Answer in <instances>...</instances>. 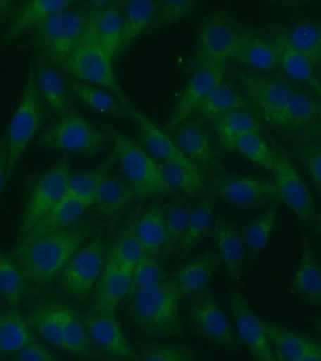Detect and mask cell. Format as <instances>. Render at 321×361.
<instances>
[{
	"mask_svg": "<svg viewBox=\"0 0 321 361\" xmlns=\"http://www.w3.org/2000/svg\"><path fill=\"white\" fill-rule=\"evenodd\" d=\"M94 233V225L78 221L72 227L25 245H17L11 255L25 281L44 286L58 276L68 262Z\"/></svg>",
	"mask_w": 321,
	"mask_h": 361,
	"instance_id": "cell-1",
	"label": "cell"
},
{
	"mask_svg": "<svg viewBox=\"0 0 321 361\" xmlns=\"http://www.w3.org/2000/svg\"><path fill=\"white\" fill-rule=\"evenodd\" d=\"M128 299L129 319L144 335L160 338L184 336L180 296L169 278L156 286L132 293Z\"/></svg>",
	"mask_w": 321,
	"mask_h": 361,
	"instance_id": "cell-2",
	"label": "cell"
},
{
	"mask_svg": "<svg viewBox=\"0 0 321 361\" xmlns=\"http://www.w3.org/2000/svg\"><path fill=\"white\" fill-rule=\"evenodd\" d=\"M90 17L89 7H70L48 16L32 30L31 42L39 58L61 68L80 44Z\"/></svg>",
	"mask_w": 321,
	"mask_h": 361,
	"instance_id": "cell-3",
	"label": "cell"
},
{
	"mask_svg": "<svg viewBox=\"0 0 321 361\" xmlns=\"http://www.w3.org/2000/svg\"><path fill=\"white\" fill-rule=\"evenodd\" d=\"M113 154L118 161L124 180L134 188L137 197L149 199L170 193L159 164L134 141L109 127Z\"/></svg>",
	"mask_w": 321,
	"mask_h": 361,
	"instance_id": "cell-4",
	"label": "cell"
},
{
	"mask_svg": "<svg viewBox=\"0 0 321 361\" xmlns=\"http://www.w3.org/2000/svg\"><path fill=\"white\" fill-rule=\"evenodd\" d=\"M44 121V99L37 86L32 64L30 63L21 99L8 124L5 137L8 149V179L38 134Z\"/></svg>",
	"mask_w": 321,
	"mask_h": 361,
	"instance_id": "cell-5",
	"label": "cell"
},
{
	"mask_svg": "<svg viewBox=\"0 0 321 361\" xmlns=\"http://www.w3.org/2000/svg\"><path fill=\"white\" fill-rule=\"evenodd\" d=\"M112 61L98 44L90 11L89 25L83 39L61 69L73 75L77 81L109 90L127 106H132L118 83Z\"/></svg>",
	"mask_w": 321,
	"mask_h": 361,
	"instance_id": "cell-6",
	"label": "cell"
},
{
	"mask_svg": "<svg viewBox=\"0 0 321 361\" xmlns=\"http://www.w3.org/2000/svg\"><path fill=\"white\" fill-rule=\"evenodd\" d=\"M106 143V135L73 110L45 129L36 140L42 148L90 157L100 154Z\"/></svg>",
	"mask_w": 321,
	"mask_h": 361,
	"instance_id": "cell-7",
	"label": "cell"
},
{
	"mask_svg": "<svg viewBox=\"0 0 321 361\" xmlns=\"http://www.w3.org/2000/svg\"><path fill=\"white\" fill-rule=\"evenodd\" d=\"M72 171L66 157L42 172L28 194L16 237V244L48 213L56 207L69 190Z\"/></svg>",
	"mask_w": 321,
	"mask_h": 361,
	"instance_id": "cell-8",
	"label": "cell"
},
{
	"mask_svg": "<svg viewBox=\"0 0 321 361\" xmlns=\"http://www.w3.org/2000/svg\"><path fill=\"white\" fill-rule=\"evenodd\" d=\"M106 264V251L101 236L93 237L79 248L59 274L62 289L77 301L86 300L97 284Z\"/></svg>",
	"mask_w": 321,
	"mask_h": 361,
	"instance_id": "cell-9",
	"label": "cell"
},
{
	"mask_svg": "<svg viewBox=\"0 0 321 361\" xmlns=\"http://www.w3.org/2000/svg\"><path fill=\"white\" fill-rule=\"evenodd\" d=\"M189 318L191 327L200 337L222 348L235 347L238 341L235 330L217 303L210 288H205L191 299Z\"/></svg>",
	"mask_w": 321,
	"mask_h": 361,
	"instance_id": "cell-10",
	"label": "cell"
},
{
	"mask_svg": "<svg viewBox=\"0 0 321 361\" xmlns=\"http://www.w3.org/2000/svg\"><path fill=\"white\" fill-rule=\"evenodd\" d=\"M227 67V63L199 64L172 110L165 126L168 131H173L199 109L205 99L225 80Z\"/></svg>",
	"mask_w": 321,
	"mask_h": 361,
	"instance_id": "cell-11",
	"label": "cell"
},
{
	"mask_svg": "<svg viewBox=\"0 0 321 361\" xmlns=\"http://www.w3.org/2000/svg\"><path fill=\"white\" fill-rule=\"evenodd\" d=\"M93 345L122 361H137L138 357L118 323L115 312L95 303L84 317Z\"/></svg>",
	"mask_w": 321,
	"mask_h": 361,
	"instance_id": "cell-12",
	"label": "cell"
},
{
	"mask_svg": "<svg viewBox=\"0 0 321 361\" xmlns=\"http://www.w3.org/2000/svg\"><path fill=\"white\" fill-rule=\"evenodd\" d=\"M213 188L222 202L239 210H251L279 200L275 183L258 177L230 175L217 179Z\"/></svg>",
	"mask_w": 321,
	"mask_h": 361,
	"instance_id": "cell-13",
	"label": "cell"
},
{
	"mask_svg": "<svg viewBox=\"0 0 321 361\" xmlns=\"http://www.w3.org/2000/svg\"><path fill=\"white\" fill-rule=\"evenodd\" d=\"M272 172L279 200L284 203L301 222L312 227L317 217L314 197L294 165L286 155L277 154Z\"/></svg>",
	"mask_w": 321,
	"mask_h": 361,
	"instance_id": "cell-14",
	"label": "cell"
},
{
	"mask_svg": "<svg viewBox=\"0 0 321 361\" xmlns=\"http://www.w3.org/2000/svg\"><path fill=\"white\" fill-rule=\"evenodd\" d=\"M238 78L247 101L272 123L296 90L283 79L259 73L241 72Z\"/></svg>",
	"mask_w": 321,
	"mask_h": 361,
	"instance_id": "cell-15",
	"label": "cell"
},
{
	"mask_svg": "<svg viewBox=\"0 0 321 361\" xmlns=\"http://www.w3.org/2000/svg\"><path fill=\"white\" fill-rule=\"evenodd\" d=\"M229 305L237 338L249 349L256 361H276L265 331L263 321L253 312L246 298L235 287L229 289Z\"/></svg>",
	"mask_w": 321,
	"mask_h": 361,
	"instance_id": "cell-16",
	"label": "cell"
},
{
	"mask_svg": "<svg viewBox=\"0 0 321 361\" xmlns=\"http://www.w3.org/2000/svg\"><path fill=\"white\" fill-rule=\"evenodd\" d=\"M244 36L225 16L210 17L199 30L197 39L199 64H227L231 59H235Z\"/></svg>",
	"mask_w": 321,
	"mask_h": 361,
	"instance_id": "cell-17",
	"label": "cell"
},
{
	"mask_svg": "<svg viewBox=\"0 0 321 361\" xmlns=\"http://www.w3.org/2000/svg\"><path fill=\"white\" fill-rule=\"evenodd\" d=\"M213 234L218 255L221 257L231 281L241 278L247 261L244 231L238 224L218 216L214 219Z\"/></svg>",
	"mask_w": 321,
	"mask_h": 361,
	"instance_id": "cell-18",
	"label": "cell"
},
{
	"mask_svg": "<svg viewBox=\"0 0 321 361\" xmlns=\"http://www.w3.org/2000/svg\"><path fill=\"white\" fill-rule=\"evenodd\" d=\"M128 112L130 118L134 121L137 126L146 152L156 162L180 164L189 168L199 169L180 152L173 138L169 137L142 112L132 106L129 107Z\"/></svg>",
	"mask_w": 321,
	"mask_h": 361,
	"instance_id": "cell-19",
	"label": "cell"
},
{
	"mask_svg": "<svg viewBox=\"0 0 321 361\" xmlns=\"http://www.w3.org/2000/svg\"><path fill=\"white\" fill-rule=\"evenodd\" d=\"M92 203L67 194V196L46 214L24 237L17 245H25L51 234L66 230L80 221Z\"/></svg>",
	"mask_w": 321,
	"mask_h": 361,
	"instance_id": "cell-20",
	"label": "cell"
},
{
	"mask_svg": "<svg viewBox=\"0 0 321 361\" xmlns=\"http://www.w3.org/2000/svg\"><path fill=\"white\" fill-rule=\"evenodd\" d=\"M89 6L98 44L113 61L120 51L123 36L120 2L93 1Z\"/></svg>",
	"mask_w": 321,
	"mask_h": 361,
	"instance_id": "cell-21",
	"label": "cell"
},
{
	"mask_svg": "<svg viewBox=\"0 0 321 361\" xmlns=\"http://www.w3.org/2000/svg\"><path fill=\"white\" fill-rule=\"evenodd\" d=\"M42 99L59 118L70 111V86L58 67L36 56L30 62Z\"/></svg>",
	"mask_w": 321,
	"mask_h": 361,
	"instance_id": "cell-22",
	"label": "cell"
},
{
	"mask_svg": "<svg viewBox=\"0 0 321 361\" xmlns=\"http://www.w3.org/2000/svg\"><path fill=\"white\" fill-rule=\"evenodd\" d=\"M291 290L306 304L321 305V262L306 234H301V259Z\"/></svg>",
	"mask_w": 321,
	"mask_h": 361,
	"instance_id": "cell-23",
	"label": "cell"
},
{
	"mask_svg": "<svg viewBox=\"0 0 321 361\" xmlns=\"http://www.w3.org/2000/svg\"><path fill=\"white\" fill-rule=\"evenodd\" d=\"M75 4V1H70V0H64V1L34 0V1L20 2L10 24L3 33L2 44L8 47L15 42L25 31L32 30L48 16L73 7Z\"/></svg>",
	"mask_w": 321,
	"mask_h": 361,
	"instance_id": "cell-24",
	"label": "cell"
},
{
	"mask_svg": "<svg viewBox=\"0 0 321 361\" xmlns=\"http://www.w3.org/2000/svg\"><path fill=\"white\" fill-rule=\"evenodd\" d=\"M218 262V254L213 250L207 251L182 265L169 281L180 298L199 293L208 287Z\"/></svg>",
	"mask_w": 321,
	"mask_h": 361,
	"instance_id": "cell-25",
	"label": "cell"
},
{
	"mask_svg": "<svg viewBox=\"0 0 321 361\" xmlns=\"http://www.w3.org/2000/svg\"><path fill=\"white\" fill-rule=\"evenodd\" d=\"M177 149L196 168H211L215 163L214 149L207 132L194 121H185L175 129Z\"/></svg>",
	"mask_w": 321,
	"mask_h": 361,
	"instance_id": "cell-26",
	"label": "cell"
},
{
	"mask_svg": "<svg viewBox=\"0 0 321 361\" xmlns=\"http://www.w3.org/2000/svg\"><path fill=\"white\" fill-rule=\"evenodd\" d=\"M272 42L277 52L279 66L287 75L306 85L321 98V82L315 75L314 65L292 47L284 33H276Z\"/></svg>",
	"mask_w": 321,
	"mask_h": 361,
	"instance_id": "cell-27",
	"label": "cell"
},
{
	"mask_svg": "<svg viewBox=\"0 0 321 361\" xmlns=\"http://www.w3.org/2000/svg\"><path fill=\"white\" fill-rule=\"evenodd\" d=\"M58 310L63 334L62 350L82 360H94L97 352L90 341L84 318L69 305L62 302H58Z\"/></svg>",
	"mask_w": 321,
	"mask_h": 361,
	"instance_id": "cell-28",
	"label": "cell"
},
{
	"mask_svg": "<svg viewBox=\"0 0 321 361\" xmlns=\"http://www.w3.org/2000/svg\"><path fill=\"white\" fill-rule=\"evenodd\" d=\"M132 271L123 269L106 261L96 286L95 303L117 312L121 302L131 292Z\"/></svg>",
	"mask_w": 321,
	"mask_h": 361,
	"instance_id": "cell-29",
	"label": "cell"
},
{
	"mask_svg": "<svg viewBox=\"0 0 321 361\" xmlns=\"http://www.w3.org/2000/svg\"><path fill=\"white\" fill-rule=\"evenodd\" d=\"M36 341L32 327L19 312L10 309L0 312V357L14 355Z\"/></svg>",
	"mask_w": 321,
	"mask_h": 361,
	"instance_id": "cell-30",
	"label": "cell"
},
{
	"mask_svg": "<svg viewBox=\"0 0 321 361\" xmlns=\"http://www.w3.org/2000/svg\"><path fill=\"white\" fill-rule=\"evenodd\" d=\"M70 90L87 107L99 114L120 118H129V107L111 92L95 85L73 80Z\"/></svg>",
	"mask_w": 321,
	"mask_h": 361,
	"instance_id": "cell-31",
	"label": "cell"
},
{
	"mask_svg": "<svg viewBox=\"0 0 321 361\" xmlns=\"http://www.w3.org/2000/svg\"><path fill=\"white\" fill-rule=\"evenodd\" d=\"M159 7V2L137 0L120 2L123 36L118 54L122 53L143 31L148 30Z\"/></svg>",
	"mask_w": 321,
	"mask_h": 361,
	"instance_id": "cell-32",
	"label": "cell"
},
{
	"mask_svg": "<svg viewBox=\"0 0 321 361\" xmlns=\"http://www.w3.org/2000/svg\"><path fill=\"white\" fill-rule=\"evenodd\" d=\"M137 194L127 180L107 173L96 191L93 205L101 214L111 216L122 210Z\"/></svg>",
	"mask_w": 321,
	"mask_h": 361,
	"instance_id": "cell-33",
	"label": "cell"
},
{
	"mask_svg": "<svg viewBox=\"0 0 321 361\" xmlns=\"http://www.w3.org/2000/svg\"><path fill=\"white\" fill-rule=\"evenodd\" d=\"M135 233L146 253L159 257L165 239V211L155 204L144 211L135 222Z\"/></svg>",
	"mask_w": 321,
	"mask_h": 361,
	"instance_id": "cell-34",
	"label": "cell"
},
{
	"mask_svg": "<svg viewBox=\"0 0 321 361\" xmlns=\"http://www.w3.org/2000/svg\"><path fill=\"white\" fill-rule=\"evenodd\" d=\"M217 137L227 151L233 152L236 143L244 135L259 132L260 124L256 116L248 109L228 113L214 121Z\"/></svg>",
	"mask_w": 321,
	"mask_h": 361,
	"instance_id": "cell-35",
	"label": "cell"
},
{
	"mask_svg": "<svg viewBox=\"0 0 321 361\" xmlns=\"http://www.w3.org/2000/svg\"><path fill=\"white\" fill-rule=\"evenodd\" d=\"M263 324L270 344L275 347V351L283 355L287 361L303 360L320 343L275 323L263 321Z\"/></svg>",
	"mask_w": 321,
	"mask_h": 361,
	"instance_id": "cell-36",
	"label": "cell"
},
{
	"mask_svg": "<svg viewBox=\"0 0 321 361\" xmlns=\"http://www.w3.org/2000/svg\"><path fill=\"white\" fill-rule=\"evenodd\" d=\"M281 202L277 200L270 203L269 208L256 217L244 231L245 245L247 250V261L253 264L259 254L266 248L275 231L277 221Z\"/></svg>",
	"mask_w": 321,
	"mask_h": 361,
	"instance_id": "cell-37",
	"label": "cell"
},
{
	"mask_svg": "<svg viewBox=\"0 0 321 361\" xmlns=\"http://www.w3.org/2000/svg\"><path fill=\"white\" fill-rule=\"evenodd\" d=\"M248 104L245 96L224 80L205 99L199 110L203 117L215 121L228 113L247 109Z\"/></svg>",
	"mask_w": 321,
	"mask_h": 361,
	"instance_id": "cell-38",
	"label": "cell"
},
{
	"mask_svg": "<svg viewBox=\"0 0 321 361\" xmlns=\"http://www.w3.org/2000/svg\"><path fill=\"white\" fill-rule=\"evenodd\" d=\"M214 219H214L213 200L204 199L194 206L187 228L177 247L180 255H187L197 244L210 233L213 231Z\"/></svg>",
	"mask_w": 321,
	"mask_h": 361,
	"instance_id": "cell-39",
	"label": "cell"
},
{
	"mask_svg": "<svg viewBox=\"0 0 321 361\" xmlns=\"http://www.w3.org/2000/svg\"><path fill=\"white\" fill-rule=\"evenodd\" d=\"M235 59L245 66L260 72H268L279 66L277 52L273 42L248 35L242 38Z\"/></svg>",
	"mask_w": 321,
	"mask_h": 361,
	"instance_id": "cell-40",
	"label": "cell"
},
{
	"mask_svg": "<svg viewBox=\"0 0 321 361\" xmlns=\"http://www.w3.org/2000/svg\"><path fill=\"white\" fill-rule=\"evenodd\" d=\"M191 206L185 202H175L165 212V239L160 259L163 264L170 258L177 250L191 213Z\"/></svg>",
	"mask_w": 321,
	"mask_h": 361,
	"instance_id": "cell-41",
	"label": "cell"
},
{
	"mask_svg": "<svg viewBox=\"0 0 321 361\" xmlns=\"http://www.w3.org/2000/svg\"><path fill=\"white\" fill-rule=\"evenodd\" d=\"M25 279L11 254L0 247V295L11 309H19L24 299Z\"/></svg>",
	"mask_w": 321,
	"mask_h": 361,
	"instance_id": "cell-42",
	"label": "cell"
},
{
	"mask_svg": "<svg viewBox=\"0 0 321 361\" xmlns=\"http://www.w3.org/2000/svg\"><path fill=\"white\" fill-rule=\"evenodd\" d=\"M135 222L137 219H132L121 231L107 258L111 264L128 271H132L146 254L135 233Z\"/></svg>",
	"mask_w": 321,
	"mask_h": 361,
	"instance_id": "cell-43",
	"label": "cell"
},
{
	"mask_svg": "<svg viewBox=\"0 0 321 361\" xmlns=\"http://www.w3.org/2000/svg\"><path fill=\"white\" fill-rule=\"evenodd\" d=\"M284 35L314 67L321 66V25L311 22L298 23Z\"/></svg>",
	"mask_w": 321,
	"mask_h": 361,
	"instance_id": "cell-44",
	"label": "cell"
},
{
	"mask_svg": "<svg viewBox=\"0 0 321 361\" xmlns=\"http://www.w3.org/2000/svg\"><path fill=\"white\" fill-rule=\"evenodd\" d=\"M30 322L32 329L51 345L63 348L62 324L58 310V302H47L37 307Z\"/></svg>",
	"mask_w": 321,
	"mask_h": 361,
	"instance_id": "cell-45",
	"label": "cell"
},
{
	"mask_svg": "<svg viewBox=\"0 0 321 361\" xmlns=\"http://www.w3.org/2000/svg\"><path fill=\"white\" fill-rule=\"evenodd\" d=\"M320 107V104L311 96L295 90L273 123L289 127L303 126L311 121L315 114H318Z\"/></svg>",
	"mask_w": 321,
	"mask_h": 361,
	"instance_id": "cell-46",
	"label": "cell"
},
{
	"mask_svg": "<svg viewBox=\"0 0 321 361\" xmlns=\"http://www.w3.org/2000/svg\"><path fill=\"white\" fill-rule=\"evenodd\" d=\"M158 164L165 182L171 189H177L187 195H196L205 188L199 169L189 168L180 164Z\"/></svg>",
	"mask_w": 321,
	"mask_h": 361,
	"instance_id": "cell-47",
	"label": "cell"
},
{
	"mask_svg": "<svg viewBox=\"0 0 321 361\" xmlns=\"http://www.w3.org/2000/svg\"><path fill=\"white\" fill-rule=\"evenodd\" d=\"M115 161V158L114 154H112L109 159L101 164L98 168L89 171L72 174L68 194L83 200L84 202L92 203L93 205V199H94L96 191H97L99 185H101L104 176L108 173L109 169Z\"/></svg>",
	"mask_w": 321,
	"mask_h": 361,
	"instance_id": "cell-48",
	"label": "cell"
},
{
	"mask_svg": "<svg viewBox=\"0 0 321 361\" xmlns=\"http://www.w3.org/2000/svg\"><path fill=\"white\" fill-rule=\"evenodd\" d=\"M203 5L201 1L194 0H172L160 1L153 20L149 25V32H156L182 21L199 10Z\"/></svg>",
	"mask_w": 321,
	"mask_h": 361,
	"instance_id": "cell-49",
	"label": "cell"
},
{
	"mask_svg": "<svg viewBox=\"0 0 321 361\" xmlns=\"http://www.w3.org/2000/svg\"><path fill=\"white\" fill-rule=\"evenodd\" d=\"M234 151L238 152L251 162L270 171H272L277 160V154L272 151L259 132L244 135L236 143Z\"/></svg>",
	"mask_w": 321,
	"mask_h": 361,
	"instance_id": "cell-50",
	"label": "cell"
},
{
	"mask_svg": "<svg viewBox=\"0 0 321 361\" xmlns=\"http://www.w3.org/2000/svg\"><path fill=\"white\" fill-rule=\"evenodd\" d=\"M160 262L159 257L148 253L141 258L132 271L130 295L138 290L156 286L168 279Z\"/></svg>",
	"mask_w": 321,
	"mask_h": 361,
	"instance_id": "cell-51",
	"label": "cell"
},
{
	"mask_svg": "<svg viewBox=\"0 0 321 361\" xmlns=\"http://www.w3.org/2000/svg\"><path fill=\"white\" fill-rule=\"evenodd\" d=\"M196 353L187 346L159 343L144 349L137 361H194Z\"/></svg>",
	"mask_w": 321,
	"mask_h": 361,
	"instance_id": "cell-52",
	"label": "cell"
},
{
	"mask_svg": "<svg viewBox=\"0 0 321 361\" xmlns=\"http://www.w3.org/2000/svg\"><path fill=\"white\" fill-rule=\"evenodd\" d=\"M13 361H59L55 353L39 341H33L13 355Z\"/></svg>",
	"mask_w": 321,
	"mask_h": 361,
	"instance_id": "cell-53",
	"label": "cell"
},
{
	"mask_svg": "<svg viewBox=\"0 0 321 361\" xmlns=\"http://www.w3.org/2000/svg\"><path fill=\"white\" fill-rule=\"evenodd\" d=\"M303 159L313 183L321 195V143L306 149Z\"/></svg>",
	"mask_w": 321,
	"mask_h": 361,
	"instance_id": "cell-54",
	"label": "cell"
},
{
	"mask_svg": "<svg viewBox=\"0 0 321 361\" xmlns=\"http://www.w3.org/2000/svg\"><path fill=\"white\" fill-rule=\"evenodd\" d=\"M8 149L5 135L0 138V200L8 182Z\"/></svg>",
	"mask_w": 321,
	"mask_h": 361,
	"instance_id": "cell-55",
	"label": "cell"
},
{
	"mask_svg": "<svg viewBox=\"0 0 321 361\" xmlns=\"http://www.w3.org/2000/svg\"><path fill=\"white\" fill-rule=\"evenodd\" d=\"M20 1H0V35H3L10 24Z\"/></svg>",
	"mask_w": 321,
	"mask_h": 361,
	"instance_id": "cell-56",
	"label": "cell"
},
{
	"mask_svg": "<svg viewBox=\"0 0 321 361\" xmlns=\"http://www.w3.org/2000/svg\"><path fill=\"white\" fill-rule=\"evenodd\" d=\"M300 361H321V343H318L314 350H312Z\"/></svg>",
	"mask_w": 321,
	"mask_h": 361,
	"instance_id": "cell-57",
	"label": "cell"
},
{
	"mask_svg": "<svg viewBox=\"0 0 321 361\" xmlns=\"http://www.w3.org/2000/svg\"><path fill=\"white\" fill-rule=\"evenodd\" d=\"M311 324L313 326L315 327L318 330V331L321 332V316H317V317L311 318Z\"/></svg>",
	"mask_w": 321,
	"mask_h": 361,
	"instance_id": "cell-58",
	"label": "cell"
},
{
	"mask_svg": "<svg viewBox=\"0 0 321 361\" xmlns=\"http://www.w3.org/2000/svg\"><path fill=\"white\" fill-rule=\"evenodd\" d=\"M315 226L317 227V233L321 234V211L317 214V217H315ZM320 259L321 262V255Z\"/></svg>",
	"mask_w": 321,
	"mask_h": 361,
	"instance_id": "cell-59",
	"label": "cell"
},
{
	"mask_svg": "<svg viewBox=\"0 0 321 361\" xmlns=\"http://www.w3.org/2000/svg\"><path fill=\"white\" fill-rule=\"evenodd\" d=\"M275 357H276V361H287L286 358L283 357L281 354H279L277 351H275Z\"/></svg>",
	"mask_w": 321,
	"mask_h": 361,
	"instance_id": "cell-60",
	"label": "cell"
},
{
	"mask_svg": "<svg viewBox=\"0 0 321 361\" xmlns=\"http://www.w3.org/2000/svg\"><path fill=\"white\" fill-rule=\"evenodd\" d=\"M318 114H320V116L321 117V104H320V112H318Z\"/></svg>",
	"mask_w": 321,
	"mask_h": 361,
	"instance_id": "cell-61",
	"label": "cell"
},
{
	"mask_svg": "<svg viewBox=\"0 0 321 361\" xmlns=\"http://www.w3.org/2000/svg\"><path fill=\"white\" fill-rule=\"evenodd\" d=\"M321 67V66H320Z\"/></svg>",
	"mask_w": 321,
	"mask_h": 361,
	"instance_id": "cell-62",
	"label": "cell"
}]
</instances>
